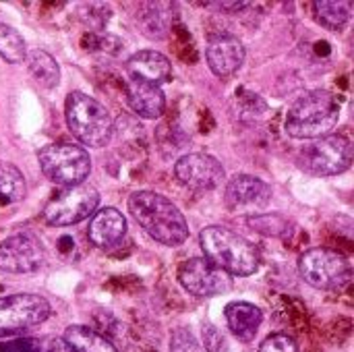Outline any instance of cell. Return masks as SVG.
I'll use <instances>...</instances> for the list:
<instances>
[{"instance_id":"cell-1","label":"cell","mask_w":354,"mask_h":352,"mask_svg":"<svg viewBox=\"0 0 354 352\" xmlns=\"http://www.w3.org/2000/svg\"><path fill=\"white\" fill-rule=\"evenodd\" d=\"M129 212L153 241L166 247H178L189 239L183 212L160 193L135 191L129 197Z\"/></svg>"},{"instance_id":"cell-2","label":"cell","mask_w":354,"mask_h":352,"mask_svg":"<svg viewBox=\"0 0 354 352\" xmlns=\"http://www.w3.org/2000/svg\"><path fill=\"white\" fill-rule=\"evenodd\" d=\"M340 120L338 100L324 89L303 93L286 112L284 129L295 139H319L334 131Z\"/></svg>"},{"instance_id":"cell-3","label":"cell","mask_w":354,"mask_h":352,"mask_svg":"<svg viewBox=\"0 0 354 352\" xmlns=\"http://www.w3.org/2000/svg\"><path fill=\"white\" fill-rule=\"evenodd\" d=\"M199 245L205 259L228 276H251L259 268L257 249L224 226H207L199 232Z\"/></svg>"},{"instance_id":"cell-4","label":"cell","mask_w":354,"mask_h":352,"mask_svg":"<svg viewBox=\"0 0 354 352\" xmlns=\"http://www.w3.org/2000/svg\"><path fill=\"white\" fill-rule=\"evenodd\" d=\"M64 118L71 133L87 147H104L112 137V118L108 110L83 91L66 95Z\"/></svg>"},{"instance_id":"cell-5","label":"cell","mask_w":354,"mask_h":352,"mask_svg":"<svg viewBox=\"0 0 354 352\" xmlns=\"http://www.w3.org/2000/svg\"><path fill=\"white\" fill-rule=\"evenodd\" d=\"M37 160L48 180L64 189L83 185L91 172V158L87 149L75 143H52L39 151Z\"/></svg>"},{"instance_id":"cell-6","label":"cell","mask_w":354,"mask_h":352,"mask_svg":"<svg viewBox=\"0 0 354 352\" xmlns=\"http://www.w3.org/2000/svg\"><path fill=\"white\" fill-rule=\"evenodd\" d=\"M353 164V143L344 135L313 139L299 151V166L311 176H336Z\"/></svg>"},{"instance_id":"cell-7","label":"cell","mask_w":354,"mask_h":352,"mask_svg":"<svg viewBox=\"0 0 354 352\" xmlns=\"http://www.w3.org/2000/svg\"><path fill=\"white\" fill-rule=\"evenodd\" d=\"M299 272L303 280L317 290H340L353 276L351 261L342 253L324 247L305 251L299 259Z\"/></svg>"},{"instance_id":"cell-8","label":"cell","mask_w":354,"mask_h":352,"mask_svg":"<svg viewBox=\"0 0 354 352\" xmlns=\"http://www.w3.org/2000/svg\"><path fill=\"white\" fill-rule=\"evenodd\" d=\"M100 193L91 185H77L62 189L44 210V218L50 226H73L95 214Z\"/></svg>"},{"instance_id":"cell-9","label":"cell","mask_w":354,"mask_h":352,"mask_svg":"<svg viewBox=\"0 0 354 352\" xmlns=\"http://www.w3.org/2000/svg\"><path fill=\"white\" fill-rule=\"evenodd\" d=\"M178 282L195 297H216L232 288V276L216 268L205 257H195L178 268Z\"/></svg>"},{"instance_id":"cell-10","label":"cell","mask_w":354,"mask_h":352,"mask_svg":"<svg viewBox=\"0 0 354 352\" xmlns=\"http://www.w3.org/2000/svg\"><path fill=\"white\" fill-rule=\"evenodd\" d=\"M50 303L39 295H10L0 299V332L39 326L50 317Z\"/></svg>"},{"instance_id":"cell-11","label":"cell","mask_w":354,"mask_h":352,"mask_svg":"<svg viewBox=\"0 0 354 352\" xmlns=\"http://www.w3.org/2000/svg\"><path fill=\"white\" fill-rule=\"evenodd\" d=\"M44 263V247L27 232L6 237L0 243V270L8 274H31Z\"/></svg>"},{"instance_id":"cell-12","label":"cell","mask_w":354,"mask_h":352,"mask_svg":"<svg viewBox=\"0 0 354 352\" xmlns=\"http://www.w3.org/2000/svg\"><path fill=\"white\" fill-rule=\"evenodd\" d=\"M272 201V187L251 174H239L228 180L224 203L234 214H253Z\"/></svg>"},{"instance_id":"cell-13","label":"cell","mask_w":354,"mask_h":352,"mask_svg":"<svg viewBox=\"0 0 354 352\" xmlns=\"http://www.w3.org/2000/svg\"><path fill=\"white\" fill-rule=\"evenodd\" d=\"M174 174L180 185L195 191H212L224 180V166L209 154H187L176 166Z\"/></svg>"},{"instance_id":"cell-14","label":"cell","mask_w":354,"mask_h":352,"mask_svg":"<svg viewBox=\"0 0 354 352\" xmlns=\"http://www.w3.org/2000/svg\"><path fill=\"white\" fill-rule=\"evenodd\" d=\"M205 58L214 75L230 77L245 62V46L234 35H216L205 48Z\"/></svg>"},{"instance_id":"cell-15","label":"cell","mask_w":354,"mask_h":352,"mask_svg":"<svg viewBox=\"0 0 354 352\" xmlns=\"http://www.w3.org/2000/svg\"><path fill=\"white\" fill-rule=\"evenodd\" d=\"M127 71L131 81H143L151 85H162L172 77V64L170 60L156 50H141L133 54L127 62Z\"/></svg>"},{"instance_id":"cell-16","label":"cell","mask_w":354,"mask_h":352,"mask_svg":"<svg viewBox=\"0 0 354 352\" xmlns=\"http://www.w3.org/2000/svg\"><path fill=\"white\" fill-rule=\"evenodd\" d=\"M89 241L100 249H110L127 234V218L116 207L97 210L89 222Z\"/></svg>"},{"instance_id":"cell-17","label":"cell","mask_w":354,"mask_h":352,"mask_svg":"<svg viewBox=\"0 0 354 352\" xmlns=\"http://www.w3.org/2000/svg\"><path fill=\"white\" fill-rule=\"evenodd\" d=\"M226 315V324L230 328V332L241 340V342H251L257 332L259 326L263 322V313L257 305L247 303V301H234L226 307L224 311Z\"/></svg>"},{"instance_id":"cell-18","label":"cell","mask_w":354,"mask_h":352,"mask_svg":"<svg viewBox=\"0 0 354 352\" xmlns=\"http://www.w3.org/2000/svg\"><path fill=\"white\" fill-rule=\"evenodd\" d=\"M129 106L137 116L153 120L164 114L166 98L158 85L143 83V81H131L129 83Z\"/></svg>"},{"instance_id":"cell-19","label":"cell","mask_w":354,"mask_h":352,"mask_svg":"<svg viewBox=\"0 0 354 352\" xmlns=\"http://www.w3.org/2000/svg\"><path fill=\"white\" fill-rule=\"evenodd\" d=\"M73 352H118L114 344L87 326H68L62 338Z\"/></svg>"},{"instance_id":"cell-20","label":"cell","mask_w":354,"mask_h":352,"mask_svg":"<svg viewBox=\"0 0 354 352\" xmlns=\"http://www.w3.org/2000/svg\"><path fill=\"white\" fill-rule=\"evenodd\" d=\"M25 60H27V68H29L31 77L44 89H54L60 83V68L48 52L33 50L25 56Z\"/></svg>"},{"instance_id":"cell-21","label":"cell","mask_w":354,"mask_h":352,"mask_svg":"<svg viewBox=\"0 0 354 352\" xmlns=\"http://www.w3.org/2000/svg\"><path fill=\"white\" fill-rule=\"evenodd\" d=\"M315 19L326 27V29H342L346 25V21L351 19V2H315Z\"/></svg>"},{"instance_id":"cell-22","label":"cell","mask_w":354,"mask_h":352,"mask_svg":"<svg viewBox=\"0 0 354 352\" xmlns=\"http://www.w3.org/2000/svg\"><path fill=\"white\" fill-rule=\"evenodd\" d=\"M0 56L10 64L23 62L27 56L23 35L6 23H0Z\"/></svg>"},{"instance_id":"cell-23","label":"cell","mask_w":354,"mask_h":352,"mask_svg":"<svg viewBox=\"0 0 354 352\" xmlns=\"http://www.w3.org/2000/svg\"><path fill=\"white\" fill-rule=\"evenodd\" d=\"M23 197H25L23 174L12 164L0 166V199L6 203H15V201H21Z\"/></svg>"},{"instance_id":"cell-24","label":"cell","mask_w":354,"mask_h":352,"mask_svg":"<svg viewBox=\"0 0 354 352\" xmlns=\"http://www.w3.org/2000/svg\"><path fill=\"white\" fill-rule=\"evenodd\" d=\"M249 226L266 237H276V239H284L290 234V222L280 216V214H261V216H251L249 218Z\"/></svg>"},{"instance_id":"cell-25","label":"cell","mask_w":354,"mask_h":352,"mask_svg":"<svg viewBox=\"0 0 354 352\" xmlns=\"http://www.w3.org/2000/svg\"><path fill=\"white\" fill-rule=\"evenodd\" d=\"M170 352H203L189 328H176L170 336Z\"/></svg>"},{"instance_id":"cell-26","label":"cell","mask_w":354,"mask_h":352,"mask_svg":"<svg viewBox=\"0 0 354 352\" xmlns=\"http://www.w3.org/2000/svg\"><path fill=\"white\" fill-rule=\"evenodd\" d=\"M259 352H299V346L288 334H272L261 342Z\"/></svg>"},{"instance_id":"cell-27","label":"cell","mask_w":354,"mask_h":352,"mask_svg":"<svg viewBox=\"0 0 354 352\" xmlns=\"http://www.w3.org/2000/svg\"><path fill=\"white\" fill-rule=\"evenodd\" d=\"M203 344H205L207 352H218L224 346V338L214 326L207 324V326H203Z\"/></svg>"},{"instance_id":"cell-28","label":"cell","mask_w":354,"mask_h":352,"mask_svg":"<svg viewBox=\"0 0 354 352\" xmlns=\"http://www.w3.org/2000/svg\"><path fill=\"white\" fill-rule=\"evenodd\" d=\"M39 352H73L62 338H52L46 344H39Z\"/></svg>"},{"instance_id":"cell-29","label":"cell","mask_w":354,"mask_h":352,"mask_svg":"<svg viewBox=\"0 0 354 352\" xmlns=\"http://www.w3.org/2000/svg\"><path fill=\"white\" fill-rule=\"evenodd\" d=\"M203 6H207V8H232V10H239V8H247L249 2H203Z\"/></svg>"}]
</instances>
